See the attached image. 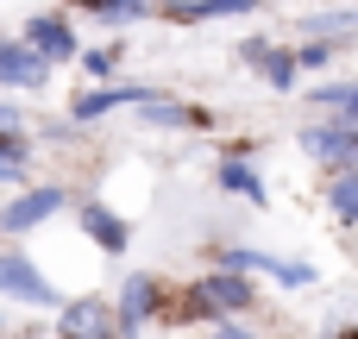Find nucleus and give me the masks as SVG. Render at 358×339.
Here are the masks:
<instances>
[{
    "label": "nucleus",
    "instance_id": "3",
    "mask_svg": "<svg viewBox=\"0 0 358 339\" xmlns=\"http://www.w3.org/2000/svg\"><path fill=\"white\" fill-rule=\"evenodd\" d=\"M164 88L157 82H94V88H82L76 101H69V120L76 126H94V120H107V113H120V107H145V101H157Z\"/></svg>",
    "mask_w": 358,
    "mask_h": 339
},
{
    "label": "nucleus",
    "instance_id": "16",
    "mask_svg": "<svg viewBox=\"0 0 358 339\" xmlns=\"http://www.w3.org/2000/svg\"><path fill=\"white\" fill-rule=\"evenodd\" d=\"M233 13H252V0H164V19H176V25H201V19H233Z\"/></svg>",
    "mask_w": 358,
    "mask_h": 339
},
{
    "label": "nucleus",
    "instance_id": "23",
    "mask_svg": "<svg viewBox=\"0 0 358 339\" xmlns=\"http://www.w3.org/2000/svg\"><path fill=\"white\" fill-rule=\"evenodd\" d=\"M0 182H25V157H0Z\"/></svg>",
    "mask_w": 358,
    "mask_h": 339
},
{
    "label": "nucleus",
    "instance_id": "6",
    "mask_svg": "<svg viewBox=\"0 0 358 339\" xmlns=\"http://www.w3.org/2000/svg\"><path fill=\"white\" fill-rule=\"evenodd\" d=\"M57 339H120V315L107 296H69L57 308Z\"/></svg>",
    "mask_w": 358,
    "mask_h": 339
},
{
    "label": "nucleus",
    "instance_id": "15",
    "mask_svg": "<svg viewBox=\"0 0 358 339\" xmlns=\"http://www.w3.org/2000/svg\"><path fill=\"white\" fill-rule=\"evenodd\" d=\"M63 6L88 13L94 25H132V19H145V13H164V0H63Z\"/></svg>",
    "mask_w": 358,
    "mask_h": 339
},
{
    "label": "nucleus",
    "instance_id": "5",
    "mask_svg": "<svg viewBox=\"0 0 358 339\" xmlns=\"http://www.w3.org/2000/svg\"><path fill=\"white\" fill-rule=\"evenodd\" d=\"M0 296L6 302H25V308H63L57 283L38 271L31 252H0Z\"/></svg>",
    "mask_w": 358,
    "mask_h": 339
},
{
    "label": "nucleus",
    "instance_id": "14",
    "mask_svg": "<svg viewBox=\"0 0 358 339\" xmlns=\"http://www.w3.org/2000/svg\"><path fill=\"white\" fill-rule=\"evenodd\" d=\"M214 182H220L227 195H245L252 208H264V201H271V189L258 182V170H252V157H233V151H227V157H220V170H214Z\"/></svg>",
    "mask_w": 358,
    "mask_h": 339
},
{
    "label": "nucleus",
    "instance_id": "12",
    "mask_svg": "<svg viewBox=\"0 0 358 339\" xmlns=\"http://www.w3.org/2000/svg\"><path fill=\"white\" fill-rule=\"evenodd\" d=\"M138 126H151V132H201V126H214V113H208V107H189V101L157 94V101H145V107H138Z\"/></svg>",
    "mask_w": 358,
    "mask_h": 339
},
{
    "label": "nucleus",
    "instance_id": "11",
    "mask_svg": "<svg viewBox=\"0 0 358 339\" xmlns=\"http://www.w3.org/2000/svg\"><path fill=\"white\" fill-rule=\"evenodd\" d=\"M50 63L25 44V38H0V88H44Z\"/></svg>",
    "mask_w": 358,
    "mask_h": 339
},
{
    "label": "nucleus",
    "instance_id": "9",
    "mask_svg": "<svg viewBox=\"0 0 358 339\" xmlns=\"http://www.w3.org/2000/svg\"><path fill=\"white\" fill-rule=\"evenodd\" d=\"M220 264H239V271L271 277V283H283V289H308V283H315V264H289V258H271V252H258V245H220Z\"/></svg>",
    "mask_w": 358,
    "mask_h": 339
},
{
    "label": "nucleus",
    "instance_id": "8",
    "mask_svg": "<svg viewBox=\"0 0 358 339\" xmlns=\"http://www.w3.org/2000/svg\"><path fill=\"white\" fill-rule=\"evenodd\" d=\"M157 308H164V277H151V271H132V277L120 283V296H113L120 339H138V327H145Z\"/></svg>",
    "mask_w": 358,
    "mask_h": 339
},
{
    "label": "nucleus",
    "instance_id": "4",
    "mask_svg": "<svg viewBox=\"0 0 358 339\" xmlns=\"http://www.w3.org/2000/svg\"><path fill=\"white\" fill-rule=\"evenodd\" d=\"M69 208V189L63 182H25L6 208H0V233H38L44 220H57Z\"/></svg>",
    "mask_w": 358,
    "mask_h": 339
},
{
    "label": "nucleus",
    "instance_id": "21",
    "mask_svg": "<svg viewBox=\"0 0 358 339\" xmlns=\"http://www.w3.org/2000/svg\"><path fill=\"white\" fill-rule=\"evenodd\" d=\"M214 339H258V333L245 327V315H220V327H214Z\"/></svg>",
    "mask_w": 358,
    "mask_h": 339
},
{
    "label": "nucleus",
    "instance_id": "2",
    "mask_svg": "<svg viewBox=\"0 0 358 339\" xmlns=\"http://www.w3.org/2000/svg\"><path fill=\"white\" fill-rule=\"evenodd\" d=\"M296 138H302V151H308L321 170H346V164H358V120H346V113L308 120Z\"/></svg>",
    "mask_w": 358,
    "mask_h": 339
},
{
    "label": "nucleus",
    "instance_id": "19",
    "mask_svg": "<svg viewBox=\"0 0 358 339\" xmlns=\"http://www.w3.org/2000/svg\"><path fill=\"white\" fill-rule=\"evenodd\" d=\"M334 50H340V38H302V44H296V63H302V69H327Z\"/></svg>",
    "mask_w": 358,
    "mask_h": 339
},
{
    "label": "nucleus",
    "instance_id": "18",
    "mask_svg": "<svg viewBox=\"0 0 358 339\" xmlns=\"http://www.w3.org/2000/svg\"><path fill=\"white\" fill-rule=\"evenodd\" d=\"M315 107H327V113H346V120H358V82H327V88H315Z\"/></svg>",
    "mask_w": 358,
    "mask_h": 339
},
{
    "label": "nucleus",
    "instance_id": "17",
    "mask_svg": "<svg viewBox=\"0 0 358 339\" xmlns=\"http://www.w3.org/2000/svg\"><path fill=\"white\" fill-rule=\"evenodd\" d=\"M327 208H334L340 226H358V164L327 170Z\"/></svg>",
    "mask_w": 358,
    "mask_h": 339
},
{
    "label": "nucleus",
    "instance_id": "10",
    "mask_svg": "<svg viewBox=\"0 0 358 339\" xmlns=\"http://www.w3.org/2000/svg\"><path fill=\"white\" fill-rule=\"evenodd\" d=\"M239 57L277 88V94H289L296 88V75H302V63H296V44H264V38H245L239 44Z\"/></svg>",
    "mask_w": 358,
    "mask_h": 339
},
{
    "label": "nucleus",
    "instance_id": "1",
    "mask_svg": "<svg viewBox=\"0 0 358 339\" xmlns=\"http://www.w3.org/2000/svg\"><path fill=\"white\" fill-rule=\"evenodd\" d=\"M258 308V283H252V271H239V264H220V271H208V277H195L189 283V296H182V315H252Z\"/></svg>",
    "mask_w": 358,
    "mask_h": 339
},
{
    "label": "nucleus",
    "instance_id": "22",
    "mask_svg": "<svg viewBox=\"0 0 358 339\" xmlns=\"http://www.w3.org/2000/svg\"><path fill=\"white\" fill-rule=\"evenodd\" d=\"M19 126H25V113H19L13 101H0V132H19Z\"/></svg>",
    "mask_w": 358,
    "mask_h": 339
},
{
    "label": "nucleus",
    "instance_id": "13",
    "mask_svg": "<svg viewBox=\"0 0 358 339\" xmlns=\"http://www.w3.org/2000/svg\"><path fill=\"white\" fill-rule=\"evenodd\" d=\"M82 233H88L107 258H120V252L132 245V220H126V214H113V208H107V201H94V195L82 201Z\"/></svg>",
    "mask_w": 358,
    "mask_h": 339
},
{
    "label": "nucleus",
    "instance_id": "20",
    "mask_svg": "<svg viewBox=\"0 0 358 339\" xmlns=\"http://www.w3.org/2000/svg\"><path fill=\"white\" fill-rule=\"evenodd\" d=\"M76 63H82V75H88V82H107V75H113V63H120V50H113V44H107V50H82Z\"/></svg>",
    "mask_w": 358,
    "mask_h": 339
},
{
    "label": "nucleus",
    "instance_id": "7",
    "mask_svg": "<svg viewBox=\"0 0 358 339\" xmlns=\"http://www.w3.org/2000/svg\"><path fill=\"white\" fill-rule=\"evenodd\" d=\"M19 38H25V44H31V50H38L50 69H57V63H76V57H82V38H76L69 13H57V6H50V13H31Z\"/></svg>",
    "mask_w": 358,
    "mask_h": 339
},
{
    "label": "nucleus",
    "instance_id": "24",
    "mask_svg": "<svg viewBox=\"0 0 358 339\" xmlns=\"http://www.w3.org/2000/svg\"><path fill=\"white\" fill-rule=\"evenodd\" d=\"M334 339H340V333H334Z\"/></svg>",
    "mask_w": 358,
    "mask_h": 339
}]
</instances>
